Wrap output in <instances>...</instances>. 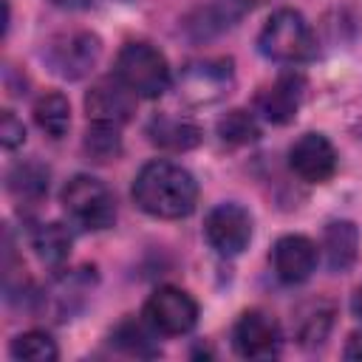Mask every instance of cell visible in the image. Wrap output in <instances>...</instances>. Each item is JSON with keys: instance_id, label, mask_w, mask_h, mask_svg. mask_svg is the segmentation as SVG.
<instances>
[{"instance_id": "obj_1", "label": "cell", "mask_w": 362, "mask_h": 362, "mask_svg": "<svg viewBox=\"0 0 362 362\" xmlns=\"http://www.w3.org/2000/svg\"><path fill=\"white\" fill-rule=\"evenodd\" d=\"M133 201L153 218H184L195 209L198 184L173 161H150L133 181Z\"/></svg>"}, {"instance_id": "obj_2", "label": "cell", "mask_w": 362, "mask_h": 362, "mask_svg": "<svg viewBox=\"0 0 362 362\" xmlns=\"http://www.w3.org/2000/svg\"><path fill=\"white\" fill-rule=\"evenodd\" d=\"M257 48L263 57L277 59V62H305L314 57L317 42H314V34L300 11L280 8L260 28Z\"/></svg>"}, {"instance_id": "obj_3", "label": "cell", "mask_w": 362, "mask_h": 362, "mask_svg": "<svg viewBox=\"0 0 362 362\" xmlns=\"http://www.w3.org/2000/svg\"><path fill=\"white\" fill-rule=\"evenodd\" d=\"M116 79H122L136 96L156 99L170 85V65L158 48L147 42H127L116 57Z\"/></svg>"}, {"instance_id": "obj_4", "label": "cell", "mask_w": 362, "mask_h": 362, "mask_svg": "<svg viewBox=\"0 0 362 362\" xmlns=\"http://www.w3.org/2000/svg\"><path fill=\"white\" fill-rule=\"evenodd\" d=\"M62 206L68 218L82 229H107L116 221V201L113 192L90 175H74L62 189Z\"/></svg>"}, {"instance_id": "obj_5", "label": "cell", "mask_w": 362, "mask_h": 362, "mask_svg": "<svg viewBox=\"0 0 362 362\" xmlns=\"http://www.w3.org/2000/svg\"><path fill=\"white\" fill-rule=\"evenodd\" d=\"M102 42L90 31H65L48 40L42 57L48 68L62 79H82L99 62Z\"/></svg>"}, {"instance_id": "obj_6", "label": "cell", "mask_w": 362, "mask_h": 362, "mask_svg": "<svg viewBox=\"0 0 362 362\" xmlns=\"http://www.w3.org/2000/svg\"><path fill=\"white\" fill-rule=\"evenodd\" d=\"M235 76L229 59H198L189 62L178 79L181 96L192 105H209L229 93Z\"/></svg>"}, {"instance_id": "obj_7", "label": "cell", "mask_w": 362, "mask_h": 362, "mask_svg": "<svg viewBox=\"0 0 362 362\" xmlns=\"http://www.w3.org/2000/svg\"><path fill=\"white\" fill-rule=\"evenodd\" d=\"M144 317L161 334H187L198 320V305L187 291L175 286H161L150 294Z\"/></svg>"}, {"instance_id": "obj_8", "label": "cell", "mask_w": 362, "mask_h": 362, "mask_svg": "<svg viewBox=\"0 0 362 362\" xmlns=\"http://www.w3.org/2000/svg\"><path fill=\"white\" fill-rule=\"evenodd\" d=\"M206 240L221 255H240L252 240V218L238 204H218L204 223Z\"/></svg>"}, {"instance_id": "obj_9", "label": "cell", "mask_w": 362, "mask_h": 362, "mask_svg": "<svg viewBox=\"0 0 362 362\" xmlns=\"http://www.w3.org/2000/svg\"><path fill=\"white\" fill-rule=\"evenodd\" d=\"M280 342V325L266 311H246L232 331V345L246 359H272L277 356Z\"/></svg>"}, {"instance_id": "obj_10", "label": "cell", "mask_w": 362, "mask_h": 362, "mask_svg": "<svg viewBox=\"0 0 362 362\" xmlns=\"http://www.w3.org/2000/svg\"><path fill=\"white\" fill-rule=\"evenodd\" d=\"M85 110L90 122L122 127L136 110V93L122 79H99L85 96Z\"/></svg>"}, {"instance_id": "obj_11", "label": "cell", "mask_w": 362, "mask_h": 362, "mask_svg": "<svg viewBox=\"0 0 362 362\" xmlns=\"http://www.w3.org/2000/svg\"><path fill=\"white\" fill-rule=\"evenodd\" d=\"M291 170L311 184L328 181L337 170V150L322 133H303L288 150Z\"/></svg>"}, {"instance_id": "obj_12", "label": "cell", "mask_w": 362, "mask_h": 362, "mask_svg": "<svg viewBox=\"0 0 362 362\" xmlns=\"http://www.w3.org/2000/svg\"><path fill=\"white\" fill-rule=\"evenodd\" d=\"M272 263H274V274L294 286L311 277L314 266H317V246L303 238V235H283L274 249H272Z\"/></svg>"}, {"instance_id": "obj_13", "label": "cell", "mask_w": 362, "mask_h": 362, "mask_svg": "<svg viewBox=\"0 0 362 362\" xmlns=\"http://www.w3.org/2000/svg\"><path fill=\"white\" fill-rule=\"evenodd\" d=\"M303 93H305V79L300 74H283L272 88H263L257 93V110L272 124H286L297 116Z\"/></svg>"}, {"instance_id": "obj_14", "label": "cell", "mask_w": 362, "mask_h": 362, "mask_svg": "<svg viewBox=\"0 0 362 362\" xmlns=\"http://www.w3.org/2000/svg\"><path fill=\"white\" fill-rule=\"evenodd\" d=\"M147 136L156 147L161 150H173V153H184L189 147H195L201 141V130L198 124H192L189 119L181 116H156L147 124Z\"/></svg>"}, {"instance_id": "obj_15", "label": "cell", "mask_w": 362, "mask_h": 362, "mask_svg": "<svg viewBox=\"0 0 362 362\" xmlns=\"http://www.w3.org/2000/svg\"><path fill=\"white\" fill-rule=\"evenodd\" d=\"M325 260L331 272H348L359 255V229L351 221H334L325 226Z\"/></svg>"}, {"instance_id": "obj_16", "label": "cell", "mask_w": 362, "mask_h": 362, "mask_svg": "<svg viewBox=\"0 0 362 362\" xmlns=\"http://www.w3.org/2000/svg\"><path fill=\"white\" fill-rule=\"evenodd\" d=\"M8 192L14 195V201L34 206L45 198L48 192V170L37 161H20L11 167L8 173Z\"/></svg>"}, {"instance_id": "obj_17", "label": "cell", "mask_w": 362, "mask_h": 362, "mask_svg": "<svg viewBox=\"0 0 362 362\" xmlns=\"http://www.w3.org/2000/svg\"><path fill=\"white\" fill-rule=\"evenodd\" d=\"M34 122L51 139H62L71 127V105L62 93H45L34 105Z\"/></svg>"}, {"instance_id": "obj_18", "label": "cell", "mask_w": 362, "mask_h": 362, "mask_svg": "<svg viewBox=\"0 0 362 362\" xmlns=\"http://www.w3.org/2000/svg\"><path fill=\"white\" fill-rule=\"evenodd\" d=\"M31 240L40 260L48 266H62L71 255V232L62 223H42Z\"/></svg>"}, {"instance_id": "obj_19", "label": "cell", "mask_w": 362, "mask_h": 362, "mask_svg": "<svg viewBox=\"0 0 362 362\" xmlns=\"http://www.w3.org/2000/svg\"><path fill=\"white\" fill-rule=\"evenodd\" d=\"M85 153L93 161H110L122 153V136L116 124H105V122H93L85 133Z\"/></svg>"}, {"instance_id": "obj_20", "label": "cell", "mask_w": 362, "mask_h": 362, "mask_svg": "<svg viewBox=\"0 0 362 362\" xmlns=\"http://www.w3.org/2000/svg\"><path fill=\"white\" fill-rule=\"evenodd\" d=\"M11 356L25 359V362H54L57 359V345L45 331H28L11 339Z\"/></svg>"}, {"instance_id": "obj_21", "label": "cell", "mask_w": 362, "mask_h": 362, "mask_svg": "<svg viewBox=\"0 0 362 362\" xmlns=\"http://www.w3.org/2000/svg\"><path fill=\"white\" fill-rule=\"evenodd\" d=\"M331 305L328 303H311L305 308V314L297 320V334H300V342L303 345H320L331 328Z\"/></svg>"}, {"instance_id": "obj_22", "label": "cell", "mask_w": 362, "mask_h": 362, "mask_svg": "<svg viewBox=\"0 0 362 362\" xmlns=\"http://www.w3.org/2000/svg\"><path fill=\"white\" fill-rule=\"evenodd\" d=\"M218 136L226 144H249V141H257L260 127L246 110H232L218 122Z\"/></svg>"}, {"instance_id": "obj_23", "label": "cell", "mask_w": 362, "mask_h": 362, "mask_svg": "<svg viewBox=\"0 0 362 362\" xmlns=\"http://www.w3.org/2000/svg\"><path fill=\"white\" fill-rule=\"evenodd\" d=\"M113 342H116L122 351L136 354V356H153V354H158V348L153 345V337L144 331V325H139V322H133V320L122 322V325L113 331Z\"/></svg>"}, {"instance_id": "obj_24", "label": "cell", "mask_w": 362, "mask_h": 362, "mask_svg": "<svg viewBox=\"0 0 362 362\" xmlns=\"http://www.w3.org/2000/svg\"><path fill=\"white\" fill-rule=\"evenodd\" d=\"M0 141H3L8 150L25 141V130H23V122H20V119H17L11 110H3V116H0Z\"/></svg>"}, {"instance_id": "obj_25", "label": "cell", "mask_w": 362, "mask_h": 362, "mask_svg": "<svg viewBox=\"0 0 362 362\" xmlns=\"http://www.w3.org/2000/svg\"><path fill=\"white\" fill-rule=\"evenodd\" d=\"M345 359H362V331L351 334V339L345 345Z\"/></svg>"}, {"instance_id": "obj_26", "label": "cell", "mask_w": 362, "mask_h": 362, "mask_svg": "<svg viewBox=\"0 0 362 362\" xmlns=\"http://www.w3.org/2000/svg\"><path fill=\"white\" fill-rule=\"evenodd\" d=\"M51 3H57L62 8H88L93 0H51Z\"/></svg>"}, {"instance_id": "obj_27", "label": "cell", "mask_w": 362, "mask_h": 362, "mask_svg": "<svg viewBox=\"0 0 362 362\" xmlns=\"http://www.w3.org/2000/svg\"><path fill=\"white\" fill-rule=\"evenodd\" d=\"M354 314H356V317H362V288L354 294Z\"/></svg>"}]
</instances>
